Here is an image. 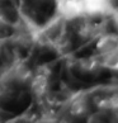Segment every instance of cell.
<instances>
[{
    "instance_id": "cell-1",
    "label": "cell",
    "mask_w": 118,
    "mask_h": 123,
    "mask_svg": "<svg viewBox=\"0 0 118 123\" xmlns=\"http://www.w3.org/2000/svg\"><path fill=\"white\" fill-rule=\"evenodd\" d=\"M85 15H111L113 9L111 0H83Z\"/></svg>"
},
{
    "instance_id": "cell-2",
    "label": "cell",
    "mask_w": 118,
    "mask_h": 123,
    "mask_svg": "<svg viewBox=\"0 0 118 123\" xmlns=\"http://www.w3.org/2000/svg\"><path fill=\"white\" fill-rule=\"evenodd\" d=\"M97 55L99 57H103L106 55L114 52L118 49V34L112 33H103L98 37L97 41Z\"/></svg>"
},
{
    "instance_id": "cell-3",
    "label": "cell",
    "mask_w": 118,
    "mask_h": 123,
    "mask_svg": "<svg viewBox=\"0 0 118 123\" xmlns=\"http://www.w3.org/2000/svg\"><path fill=\"white\" fill-rule=\"evenodd\" d=\"M80 67L85 71H89V72H93V71H97L98 69L102 67V61H100V57L98 55L95 56H90V57H85L80 61Z\"/></svg>"
},
{
    "instance_id": "cell-4",
    "label": "cell",
    "mask_w": 118,
    "mask_h": 123,
    "mask_svg": "<svg viewBox=\"0 0 118 123\" xmlns=\"http://www.w3.org/2000/svg\"><path fill=\"white\" fill-rule=\"evenodd\" d=\"M100 61H102V67L118 71V49L100 57Z\"/></svg>"
}]
</instances>
